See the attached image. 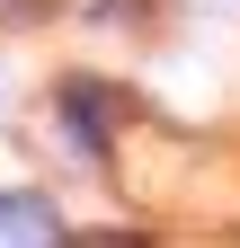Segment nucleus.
<instances>
[{
	"instance_id": "obj_1",
	"label": "nucleus",
	"mask_w": 240,
	"mask_h": 248,
	"mask_svg": "<svg viewBox=\"0 0 240 248\" xmlns=\"http://www.w3.org/2000/svg\"><path fill=\"white\" fill-rule=\"evenodd\" d=\"M45 239H63L45 195H0V248H45Z\"/></svg>"
}]
</instances>
